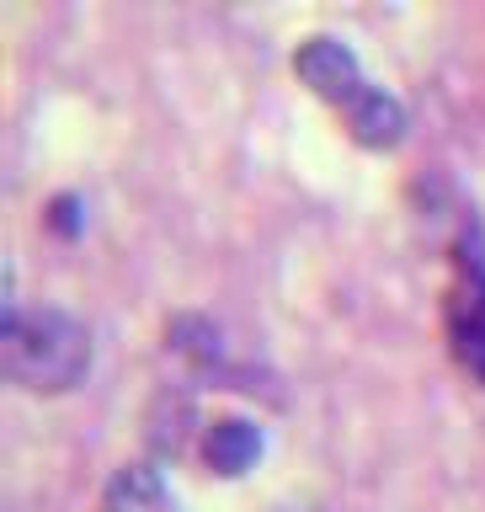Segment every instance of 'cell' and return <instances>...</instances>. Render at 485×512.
Masks as SVG:
<instances>
[{
    "label": "cell",
    "mask_w": 485,
    "mask_h": 512,
    "mask_svg": "<svg viewBox=\"0 0 485 512\" xmlns=\"http://www.w3.org/2000/svg\"><path fill=\"white\" fill-rule=\"evenodd\" d=\"M102 512H176L155 464H123L102 491Z\"/></svg>",
    "instance_id": "cell-4"
},
{
    "label": "cell",
    "mask_w": 485,
    "mask_h": 512,
    "mask_svg": "<svg viewBox=\"0 0 485 512\" xmlns=\"http://www.w3.org/2000/svg\"><path fill=\"white\" fill-rule=\"evenodd\" d=\"M0 368L11 384L38 395L75 390L91 368V336L64 310H6L0 320Z\"/></svg>",
    "instance_id": "cell-1"
},
{
    "label": "cell",
    "mask_w": 485,
    "mask_h": 512,
    "mask_svg": "<svg viewBox=\"0 0 485 512\" xmlns=\"http://www.w3.org/2000/svg\"><path fill=\"white\" fill-rule=\"evenodd\" d=\"M256 454H262V427L246 422V416H219L203 438V459L214 464L219 475H240L251 470Z\"/></svg>",
    "instance_id": "cell-5"
},
{
    "label": "cell",
    "mask_w": 485,
    "mask_h": 512,
    "mask_svg": "<svg viewBox=\"0 0 485 512\" xmlns=\"http://www.w3.org/2000/svg\"><path fill=\"white\" fill-rule=\"evenodd\" d=\"M294 70L315 96H326V102H336V107H352L368 91V80L358 70V54H352L347 43H336V38H310L294 54Z\"/></svg>",
    "instance_id": "cell-2"
},
{
    "label": "cell",
    "mask_w": 485,
    "mask_h": 512,
    "mask_svg": "<svg viewBox=\"0 0 485 512\" xmlns=\"http://www.w3.org/2000/svg\"><path fill=\"white\" fill-rule=\"evenodd\" d=\"M347 128L358 144H368V150H390V144L406 139V107H400L390 91L368 86L358 102L347 107Z\"/></svg>",
    "instance_id": "cell-3"
}]
</instances>
